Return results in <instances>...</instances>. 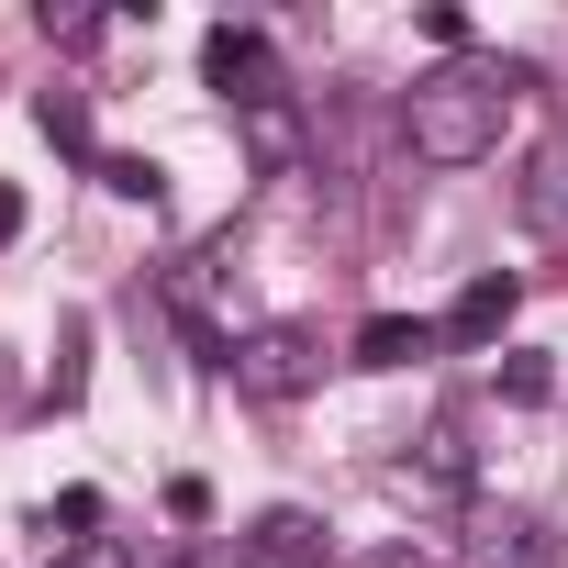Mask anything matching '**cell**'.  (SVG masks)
Instances as JSON below:
<instances>
[{
    "instance_id": "5b68a950",
    "label": "cell",
    "mask_w": 568,
    "mask_h": 568,
    "mask_svg": "<svg viewBox=\"0 0 568 568\" xmlns=\"http://www.w3.org/2000/svg\"><path fill=\"white\" fill-rule=\"evenodd\" d=\"M513 313H524V278L513 267H479L468 291H457V313H446V346H501Z\"/></svg>"
},
{
    "instance_id": "2e32d148",
    "label": "cell",
    "mask_w": 568,
    "mask_h": 568,
    "mask_svg": "<svg viewBox=\"0 0 568 568\" xmlns=\"http://www.w3.org/2000/svg\"><path fill=\"white\" fill-rule=\"evenodd\" d=\"M368 568H435V557H413V546H390V557H368Z\"/></svg>"
},
{
    "instance_id": "9a60e30c",
    "label": "cell",
    "mask_w": 568,
    "mask_h": 568,
    "mask_svg": "<svg viewBox=\"0 0 568 568\" xmlns=\"http://www.w3.org/2000/svg\"><path fill=\"white\" fill-rule=\"evenodd\" d=\"M23 234V190H0V245H12Z\"/></svg>"
},
{
    "instance_id": "9c48e42d",
    "label": "cell",
    "mask_w": 568,
    "mask_h": 568,
    "mask_svg": "<svg viewBox=\"0 0 568 568\" xmlns=\"http://www.w3.org/2000/svg\"><path fill=\"white\" fill-rule=\"evenodd\" d=\"M34 123H45L68 156H90V101H79V90H45V101H34Z\"/></svg>"
},
{
    "instance_id": "e0dca14e",
    "label": "cell",
    "mask_w": 568,
    "mask_h": 568,
    "mask_svg": "<svg viewBox=\"0 0 568 568\" xmlns=\"http://www.w3.org/2000/svg\"><path fill=\"white\" fill-rule=\"evenodd\" d=\"M179 568H190V557H179Z\"/></svg>"
},
{
    "instance_id": "30bf717a",
    "label": "cell",
    "mask_w": 568,
    "mask_h": 568,
    "mask_svg": "<svg viewBox=\"0 0 568 568\" xmlns=\"http://www.w3.org/2000/svg\"><path fill=\"white\" fill-rule=\"evenodd\" d=\"M524 212H535V223H568V145H546V156H535V190H524Z\"/></svg>"
},
{
    "instance_id": "277c9868",
    "label": "cell",
    "mask_w": 568,
    "mask_h": 568,
    "mask_svg": "<svg viewBox=\"0 0 568 568\" xmlns=\"http://www.w3.org/2000/svg\"><path fill=\"white\" fill-rule=\"evenodd\" d=\"M390 490H402V501H468V435H457V424H424L413 457L390 468Z\"/></svg>"
},
{
    "instance_id": "7a4b0ae2",
    "label": "cell",
    "mask_w": 568,
    "mask_h": 568,
    "mask_svg": "<svg viewBox=\"0 0 568 568\" xmlns=\"http://www.w3.org/2000/svg\"><path fill=\"white\" fill-rule=\"evenodd\" d=\"M324 324H291V313H278V324H245L234 335V357H223V379L245 390V402H302V390H324Z\"/></svg>"
},
{
    "instance_id": "5bb4252c",
    "label": "cell",
    "mask_w": 568,
    "mask_h": 568,
    "mask_svg": "<svg viewBox=\"0 0 568 568\" xmlns=\"http://www.w3.org/2000/svg\"><path fill=\"white\" fill-rule=\"evenodd\" d=\"M57 568H134V546H123V535H79Z\"/></svg>"
},
{
    "instance_id": "4fadbf2b",
    "label": "cell",
    "mask_w": 568,
    "mask_h": 568,
    "mask_svg": "<svg viewBox=\"0 0 568 568\" xmlns=\"http://www.w3.org/2000/svg\"><path fill=\"white\" fill-rule=\"evenodd\" d=\"M546 390H557V368H546V357H524V346H513V357H501V402H546Z\"/></svg>"
},
{
    "instance_id": "3957f363",
    "label": "cell",
    "mask_w": 568,
    "mask_h": 568,
    "mask_svg": "<svg viewBox=\"0 0 568 568\" xmlns=\"http://www.w3.org/2000/svg\"><path fill=\"white\" fill-rule=\"evenodd\" d=\"M201 79L234 101V112H267V101H291V79H278V45L256 23H212L201 34Z\"/></svg>"
},
{
    "instance_id": "8fae6325",
    "label": "cell",
    "mask_w": 568,
    "mask_h": 568,
    "mask_svg": "<svg viewBox=\"0 0 568 568\" xmlns=\"http://www.w3.org/2000/svg\"><path fill=\"white\" fill-rule=\"evenodd\" d=\"M245 145H256L267 168H291V145H302V134H291V101H267V112H245Z\"/></svg>"
},
{
    "instance_id": "52a82bcc",
    "label": "cell",
    "mask_w": 568,
    "mask_h": 568,
    "mask_svg": "<svg viewBox=\"0 0 568 568\" xmlns=\"http://www.w3.org/2000/svg\"><path fill=\"white\" fill-rule=\"evenodd\" d=\"M256 557H267V568H324V524L278 501V513H256Z\"/></svg>"
},
{
    "instance_id": "6da1fadb",
    "label": "cell",
    "mask_w": 568,
    "mask_h": 568,
    "mask_svg": "<svg viewBox=\"0 0 568 568\" xmlns=\"http://www.w3.org/2000/svg\"><path fill=\"white\" fill-rule=\"evenodd\" d=\"M501 112H513V68H490V57H446L435 79H413V101H402V145H413L424 168H479V156L501 145Z\"/></svg>"
},
{
    "instance_id": "8992f818",
    "label": "cell",
    "mask_w": 568,
    "mask_h": 568,
    "mask_svg": "<svg viewBox=\"0 0 568 568\" xmlns=\"http://www.w3.org/2000/svg\"><path fill=\"white\" fill-rule=\"evenodd\" d=\"M468 568H557V546H546V524H535V513H479Z\"/></svg>"
},
{
    "instance_id": "ba28073f",
    "label": "cell",
    "mask_w": 568,
    "mask_h": 568,
    "mask_svg": "<svg viewBox=\"0 0 568 568\" xmlns=\"http://www.w3.org/2000/svg\"><path fill=\"white\" fill-rule=\"evenodd\" d=\"M446 346V324H402V313H379L368 335H357V368H413V357H435Z\"/></svg>"
},
{
    "instance_id": "7c38bea8",
    "label": "cell",
    "mask_w": 568,
    "mask_h": 568,
    "mask_svg": "<svg viewBox=\"0 0 568 568\" xmlns=\"http://www.w3.org/2000/svg\"><path fill=\"white\" fill-rule=\"evenodd\" d=\"M101 179H112L123 201H156V190H168V168H156V156H101Z\"/></svg>"
}]
</instances>
